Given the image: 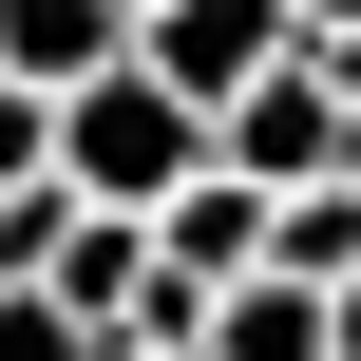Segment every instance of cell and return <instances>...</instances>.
Wrapping results in <instances>:
<instances>
[{"mask_svg":"<svg viewBox=\"0 0 361 361\" xmlns=\"http://www.w3.org/2000/svg\"><path fill=\"white\" fill-rule=\"evenodd\" d=\"M286 57H305V19H286V0H171V19L133 38V76H171V95L209 114V133H228V114H247V95L286 76Z\"/></svg>","mask_w":361,"mask_h":361,"instance_id":"obj_2","label":"cell"},{"mask_svg":"<svg viewBox=\"0 0 361 361\" xmlns=\"http://www.w3.org/2000/svg\"><path fill=\"white\" fill-rule=\"evenodd\" d=\"M0 76L76 114L95 76H133V19H114V0H0Z\"/></svg>","mask_w":361,"mask_h":361,"instance_id":"obj_4","label":"cell"},{"mask_svg":"<svg viewBox=\"0 0 361 361\" xmlns=\"http://www.w3.org/2000/svg\"><path fill=\"white\" fill-rule=\"evenodd\" d=\"M57 305H76L95 343H114V324L152 305V228H114V209H76V228H57Z\"/></svg>","mask_w":361,"mask_h":361,"instance_id":"obj_5","label":"cell"},{"mask_svg":"<svg viewBox=\"0 0 361 361\" xmlns=\"http://www.w3.org/2000/svg\"><path fill=\"white\" fill-rule=\"evenodd\" d=\"M286 19H305V57H324V38H361V0H286Z\"/></svg>","mask_w":361,"mask_h":361,"instance_id":"obj_9","label":"cell"},{"mask_svg":"<svg viewBox=\"0 0 361 361\" xmlns=\"http://www.w3.org/2000/svg\"><path fill=\"white\" fill-rule=\"evenodd\" d=\"M19 190H57V95L0 76V209H19Z\"/></svg>","mask_w":361,"mask_h":361,"instance_id":"obj_7","label":"cell"},{"mask_svg":"<svg viewBox=\"0 0 361 361\" xmlns=\"http://www.w3.org/2000/svg\"><path fill=\"white\" fill-rule=\"evenodd\" d=\"M114 361H152V343H114Z\"/></svg>","mask_w":361,"mask_h":361,"instance_id":"obj_11","label":"cell"},{"mask_svg":"<svg viewBox=\"0 0 361 361\" xmlns=\"http://www.w3.org/2000/svg\"><path fill=\"white\" fill-rule=\"evenodd\" d=\"M209 171H247L267 209H305V190H343V171H361V114L324 95V57H286V76H267V95L209 133Z\"/></svg>","mask_w":361,"mask_h":361,"instance_id":"obj_3","label":"cell"},{"mask_svg":"<svg viewBox=\"0 0 361 361\" xmlns=\"http://www.w3.org/2000/svg\"><path fill=\"white\" fill-rule=\"evenodd\" d=\"M209 361H343V305H305V286H228V305H209Z\"/></svg>","mask_w":361,"mask_h":361,"instance_id":"obj_6","label":"cell"},{"mask_svg":"<svg viewBox=\"0 0 361 361\" xmlns=\"http://www.w3.org/2000/svg\"><path fill=\"white\" fill-rule=\"evenodd\" d=\"M0 361H114V343H95L57 286H19V305H0Z\"/></svg>","mask_w":361,"mask_h":361,"instance_id":"obj_8","label":"cell"},{"mask_svg":"<svg viewBox=\"0 0 361 361\" xmlns=\"http://www.w3.org/2000/svg\"><path fill=\"white\" fill-rule=\"evenodd\" d=\"M57 190L114 209V228H171V209L209 190V114H190L171 76H95V95L57 114Z\"/></svg>","mask_w":361,"mask_h":361,"instance_id":"obj_1","label":"cell"},{"mask_svg":"<svg viewBox=\"0 0 361 361\" xmlns=\"http://www.w3.org/2000/svg\"><path fill=\"white\" fill-rule=\"evenodd\" d=\"M343 361H361V286H343Z\"/></svg>","mask_w":361,"mask_h":361,"instance_id":"obj_10","label":"cell"}]
</instances>
